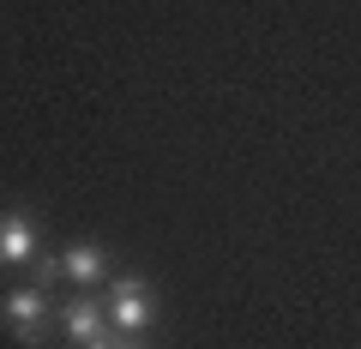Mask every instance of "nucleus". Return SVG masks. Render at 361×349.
I'll list each match as a JSON object with an SVG mask.
<instances>
[{
    "label": "nucleus",
    "instance_id": "nucleus-7",
    "mask_svg": "<svg viewBox=\"0 0 361 349\" xmlns=\"http://www.w3.org/2000/svg\"><path fill=\"white\" fill-rule=\"evenodd\" d=\"M61 283V259H37V289Z\"/></svg>",
    "mask_w": 361,
    "mask_h": 349
},
{
    "label": "nucleus",
    "instance_id": "nucleus-4",
    "mask_svg": "<svg viewBox=\"0 0 361 349\" xmlns=\"http://www.w3.org/2000/svg\"><path fill=\"white\" fill-rule=\"evenodd\" d=\"M54 325H61V331L85 349V343H97V337L109 331V313L97 307L90 295H78V301H66V307H54Z\"/></svg>",
    "mask_w": 361,
    "mask_h": 349
},
{
    "label": "nucleus",
    "instance_id": "nucleus-6",
    "mask_svg": "<svg viewBox=\"0 0 361 349\" xmlns=\"http://www.w3.org/2000/svg\"><path fill=\"white\" fill-rule=\"evenodd\" d=\"M85 349H139V337H121V331H103L97 343H85Z\"/></svg>",
    "mask_w": 361,
    "mask_h": 349
},
{
    "label": "nucleus",
    "instance_id": "nucleus-5",
    "mask_svg": "<svg viewBox=\"0 0 361 349\" xmlns=\"http://www.w3.org/2000/svg\"><path fill=\"white\" fill-rule=\"evenodd\" d=\"M103 271H109V253L97 241H78V247H66V253H61V277H73V283H85V289L97 283Z\"/></svg>",
    "mask_w": 361,
    "mask_h": 349
},
{
    "label": "nucleus",
    "instance_id": "nucleus-1",
    "mask_svg": "<svg viewBox=\"0 0 361 349\" xmlns=\"http://www.w3.org/2000/svg\"><path fill=\"white\" fill-rule=\"evenodd\" d=\"M103 313H109V331L139 337V331H151V325H157V295H151L145 277H115V283H109Z\"/></svg>",
    "mask_w": 361,
    "mask_h": 349
},
{
    "label": "nucleus",
    "instance_id": "nucleus-2",
    "mask_svg": "<svg viewBox=\"0 0 361 349\" xmlns=\"http://www.w3.org/2000/svg\"><path fill=\"white\" fill-rule=\"evenodd\" d=\"M0 319H6V331L18 337V343H30L37 349L42 337H49V325H54V307H49V289H13V295L0 301Z\"/></svg>",
    "mask_w": 361,
    "mask_h": 349
},
{
    "label": "nucleus",
    "instance_id": "nucleus-3",
    "mask_svg": "<svg viewBox=\"0 0 361 349\" xmlns=\"http://www.w3.org/2000/svg\"><path fill=\"white\" fill-rule=\"evenodd\" d=\"M37 235H42V223L30 217V211H0V265H37Z\"/></svg>",
    "mask_w": 361,
    "mask_h": 349
}]
</instances>
